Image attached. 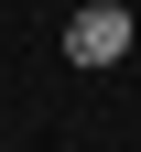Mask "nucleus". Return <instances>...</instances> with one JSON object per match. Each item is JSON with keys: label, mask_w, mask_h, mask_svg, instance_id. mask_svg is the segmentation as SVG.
I'll use <instances>...</instances> for the list:
<instances>
[{"label": "nucleus", "mask_w": 141, "mask_h": 152, "mask_svg": "<svg viewBox=\"0 0 141 152\" xmlns=\"http://www.w3.org/2000/svg\"><path fill=\"white\" fill-rule=\"evenodd\" d=\"M130 54V11L119 0H76L65 11V65H119Z\"/></svg>", "instance_id": "1"}]
</instances>
